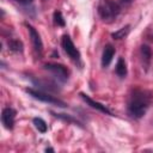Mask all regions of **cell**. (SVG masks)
I'll use <instances>...</instances> for the list:
<instances>
[{
  "label": "cell",
  "mask_w": 153,
  "mask_h": 153,
  "mask_svg": "<svg viewBox=\"0 0 153 153\" xmlns=\"http://www.w3.org/2000/svg\"><path fill=\"white\" fill-rule=\"evenodd\" d=\"M98 13L104 22L110 23L121 13V6L114 0H103L98 6Z\"/></svg>",
  "instance_id": "7a4b0ae2"
},
{
  "label": "cell",
  "mask_w": 153,
  "mask_h": 153,
  "mask_svg": "<svg viewBox=\"0 0 153 153\" xmlns=\"http://www.w3.org/2000/svg\"><path fill=\"white\" fill-rule=\"evenodd\" d=\"M7 47H8V49H10L11 51H13V53H22V51H23V48H24L23 42H22L20 39H18V38H12V39H10V41L7 42Z\"/></svg>",
  "instance_id": "7c38bea8"
},
{
  "label": "cell",
  "mask_w": 153,
  "mask_h": 153,
  "mask_svg": "<svg viewBox=\"0 0 153 153\" xmlns=\"http://www.w3.org/2000/svg\"><path fill=\"white\" fill-rule=\"evenodd\" d=\"M115 53H116V50H115V48L111 44H106L104 47L103 54H102V66L103 67H108L111 63Z\"/></svg>",
  "instance_id": "9c48e42d"
},
{
  "label": "cell",
  "mask_w": 153,
  "mask_h": 153,
  "mask_svg": "<svg viewBox=\"0 0 153 153\" xmlns=\"http://www.w3.org/2000/svg\"><path fill=\"white\" fill-rule=\"evenodd\" d=\"M131 1H133V0H120V2H121L122 5H129Z\"/></svg>",
  "instance_id": "e0dca14e"
},
{
  "label": "cell",
  "mask_w": 153,
  "mask_h": 153,
  "mask_svg": "<svg viewBox=\"0 0 153 153\" xmlns=\"http://www.w3.org/2000/svg\"><path fill=\"white\" fill-rule=\"evenodd\" d=\"M32 123H33V126L36 127V129H37L39 133H42V134H44V133L48 130V126H47L45 121H44L43 118H41V117H35V118L32 120Z\"/></svg>",
  "instance_id": "9a60e30c"
},
{
  "label": "cell",
  "mask_w": 153,
  "mask_h": 153,
  "mask_svg": "<svg viewBox=\"0 0 153 153\" xmlns=\"http://www.w3.org/2000/svg\"><path fill=\"white\" fill-rule=\"evenodd\" d=\"M45 152H54V148H45Z\"/></svg>",
  "instance_id": "d6986e66"
},
{
  "label": "cell",
  "mask_w": 153,
  "mask_h": 153,
  "mask_svg": "<svg viewBox=\"0 0 153 153\" xmlns=\"http://www.w3.org/2000/svg\"><path fill=\"white\" fill-rule=\"evenodd\" d=\"M140 55H141V61L142 65L145 67V69L147 71L149 65H151V60H152V50L147 44H142L140 47Z\"/></svg>",
  "instance_id": "30bf717a"
},
{
  "label": "cell",
  "mask_w": 153,
  "mask_h": 153,
  "mask_svg": "<svg viewBox=\"0 0 153 153\" xmlns=\"http://www.w3.org/2000/svg\"><path fill=\"white\" fill-rule=\"evenodd\" d=\"M25 92L29 96H31L32 98L37 99V100H41V102H44V103H48V104H51V105H56V106H60V108H67V104L63 100L51 96L50 93H48L45 91L27 87V88H25Z\"/></svg>",
  "instance_id": "3957f363"
},
{
  "label": "cell",
  "mask_w": 153,
  "mask_h": 153,
  "mask_svg": "<svg viewBox=\"0 0 153 153\" xmlns=\"http://www.w3.org/2000/svg\"><path fill=\"white\" fill-rule=\"evenodd\" d=\"M53 19H54V23L57 25V26H65L66 25V22H65V18L61 13V11H55L54 14H53Z\"/></svg>",
  "instance_id": "2e32d148"
},
{
  "label": "cell",
  "mask_w": 153,
  "mask_h": 153,
  "mask_svg": "<svg viewBox=\"0 0 153 153\" xmlns=\"http://www.w3.org/2000/svg\"><path fill=\"white\" fill-rule=\"evenodd\" d=\"M129 31H130V25L128 24V25H126V26L121 27L120 30H117V31L112 32V33H111V37H112L114 39H123L124 37H127V36H128Z\"/></svg>",
  "instance_id": "4fadbf2b"
},
{
  "label": "cell",
  "mask_w": 153,
  "mask_h": 153,
  "mask_svg": "<svg viewBox=\"0 0 153 153\" xmlns=\"http://www.w3.org/2000/svg\"><path fill=\"white\" fill-rule=\"evenodd\" d=\"M25 26H26V29L29 31V36H30V39H31V43H32V47H33V50H35L36 55L37 56H42V53H43V43H42V39H41L39 33L37 32V30L32 25L25 23Z\"/></svg>",
  "instance_id": "8992f818"
},
{
  "label": "cell",
  "mask_w": 153,
  "mask_h": 153,
  "mask_svg": "<svg viewBox=\"0 0 153 153\" xmlns=\"http://www.w3.org/2000/svg\"><path fill=\"white\" fill-rule=\"evenodd\" d=\"M16 115H17V111L11 106H7V108L2 109L1 122H2V124L6 129H8V130L13 129L14 123H16Z\"/></svg>",
  "instance_id": "52a82bcc"
},
{
  "label": "cell",
  "mask_w": 153,
  "mask_h": 153,
  "mask_svg": "<svg viewBox=\"0 0 153 153\" xmlns=\"http://www.w3.org/2000/svg\"><path fill=\"white\" fill-rule=\"evenodd\" d=\"M80 97H81V99L87 104V105H90L91 108H93V109H96V110H98V111H100V112H103V114H105V115H109V116H112V112L105 106V105H103L102 103H99V102H96V100H93L90 96H87L86 93H84V92H80Z\"/></svg>",
  "instance_id": "ba28073f"
},
{
  "label": "cell",
  "mask_w": 153,
  "mask_h": 153,
  "mask_svg": "<svg viewBox=\"0 0 153 153\" xmlns=\"http://www.w3.org/2000/svg\"><path fill=\"white\" fill-rule=\"evenodd\" d=\"M16 1H18V2H20V4H30V2H32L33 0H16Z\"/></svg>",
  "instance_id": "ac0fdd59"
},
{
  "label": "cell",
  "mask_w": 153,
  "mask_h": 153,
  "mask_svg": "<svg viewBox=\"0 0 153 153\" xmlns=\"http://www.w3.org/2000/svg\"><path fill=\"white\" fill-rule=\"evenodd\" d=\"M43 69L49 72L55 79L56 81L63 84L68 80V69L63 66V65H60V63H45L43 66Z\"/></svg>",
  "instance_id": "5b68a950"
},
{
  "label": "cell",
  "mask_w": 153,
  "mask_h": 153,
  "mask_svg": "<svg viewBox=\"0 0 153 153\" xmlns=\"http://www.w3.org/2000/svg\"><path fill=\"white\" fill-rule=\"evenodd\" d=\"M61 47L63 49V51L69 56V59L78 66H81V55L80 51L76 49V47L74 45L73 41L71 39V37L68 35H63L61 38Z\"/></svg>",
  "instance_id": "277c9868"
},
{
  "label": "cell",
  "mask_w": 153,
  "mask_h": 153,
  "mask_svg": "<svg viewBox=\"0 0 153 153\" xmlns=\"http://www.w3.org/2000/svg\"><path fill=\"white\" fill-rule=\"evenodd\" d=\"M51 114H53L55 117H57V118H60V120H62V121H65V122H67V123H74V124H78V126L81 127V123H80L76 118H74L73 116H71V115L59 114V112H53V111H51Z\"/></svg>",
  "instance_id": "5bb4252c"
},
{
  "label": "cell",
  "mask_w": 153,
  "mask_h": 153,
  "mask_svg": "<svg viewBox=\"0 0 153 153\" xmlns=\"http://www.w3.org/2000/svg\"><path fill=\"white\" fill-rule=\"evenodd\" d=\"M152 102V96L148 91L141 90V88H135L131 91L129 99H128V115L135 120H140L143 117L151 105Z\"/></svg>",
  "instance_id": "6da1fadb"
},
{
  "label": "cell",
  "mask_w": 153,
  "mask_h": 153,
  "mask_svg": "<svg viewBox=\"0 0 153 153\" xmlns=\"http://www.w3.org/2000/svg\"><path fill=\"white\" fill-rule=\"evenodd\" d=\"M115 72L120 78H126V75H127V65H126V61L122 56L118 57V60H117Z\"/></svg>",
  "instance_id": "8fae6325"
}]
</instances>
